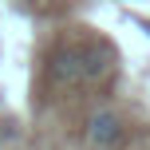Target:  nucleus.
I'll return each mask as SVG.
<instances>
[{
  "mask_svg": "<svg viewBox=\"0 0 150 150\" xmlns=\"http://www.w3.org/2000/svg\"><path fill=\"white\" fill-rule=\"evenodd\" d=\"M87 138H91L99 150L115 146V142L122 138V119H119L115 111H99V115H91V122H87Z\"/></svg>",
  "mask_w": 150,
  "mask_h": 150,
  "instance_id": "1",
  "label": "nucleus"
},
{
  "mask_svg": "<svg viewBox=\"0 0 150 150\" xmlns=\"http://www.w3.org/2000/svg\"><path fill=\"white\" fill-rule=\"evenodd\" d=\"M52 75L59 83H83V47H55L52 52Z\"/></svg>",
  "mask_w": 150,
  "mask_h": 150,
  "instance_id": "2",
  "label": "nucleus"
},
{
  "mask_svg": "<svg viewBox=\"0 0 150 150\" xmlns=\"http://www.w3.org/2000/svg\"><path fill=\"white\" fill-rule=\"evenodd\" d=\"M107 71H111V52H107V47H99V44L83 47V83L103 79Z\"/></svg>",
  "mask_w": 150,
  "mask_h": 150,
  "instance_id": "3",
  "label": "nucleus"
}]
</instances>
